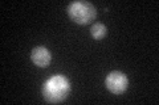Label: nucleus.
<instances>
[{
	"mask_svg": "<svg viewBox=\"0 0 159 105\" xmlns=\"http://www.w3.org/2000/svg\"><path fill=\"white\" fill-rule=\"evenodd\" d=\"M106 88L110 91L113 95H122L127 89L129 80L127 76L121 71H111L106 76Z\"/></svg>",
	"mask_w": 159,
	"mask_h": 105,
	"instance_id": "3",
	"label": "nucleus"
},
{
	"mask_svg": "<svg viewBox=\"0 0 159 105\" xmlns=\"http://www.w3.org/2000/svg\"><path fill=\"white\" fill-rule=\"evenodd\" d=\"M90 33H92V37L94 39H102L106 36L107 29L103 24H94L92 26V29H90Z\"/></svg>",
	"mask_w": 159,
	"mask_h": 105,
	"instance_id": "5",
	"label": "nucleus"
},
{
	"mask_svg": "<svg viewBox=\"0 0 159 105\" xmlns=\"http://www.w3.org/2000/svg\"><path fill=\"white\" fill-rule=\"evenodd\" d=\"M31 59L37 67H48L49 63H51L52 55H51V51H49L47 47L39 46L32 50Z\"/></svg>",
	"mask_w": 159,
	"mask_h": 105,
	"instance_id": "4",
	"label": "nucleus"
},
{
	"mask_svg": "<svg viewBox=\"0 0 159 105\" xmlns=\"http://www.w3.org/2000/svg\"><path fill=\"white\" fill-rule=\"evenodd\" d=\"M66 12L72 21L80 25L89 24L97 16L96 7L89 2H73L68 6Z\"/></svg>",
	"mask_w": 159,
	"mask_h": 105,
	"instance_id": "2",
	"label": "nucleus"
},
{
	"mask_svg": "<svg viewBox=\"0 0 159 105\" xmlns=\"http://www.w3.org/2000/svg\"><path fill=\"white\" fill-rule=\"evenodd\" d=\"M70 93V82L64 75H54L44 83L43 96L45 101L58 104L65 100Z\"/></svg>",
	"mask_w": 159,
	"mask_h": 105,
	"instance_id": "1",
	"label": "nucleus"
}]
</instances>
